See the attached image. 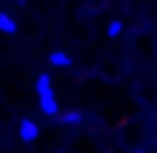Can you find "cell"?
Wrapping results in <instances>:
<instances>
[{
	"mask_svg": "<svg viewBox=\"0 0 157 153\" xmlns=\"http://www.w3.org/2000/svg\"><path fill=\"white\" fill-rule=\"evenodd\" d=\"M36 92L40 96V109L44 115H58L60 107H58L56 96H54V88H52V78L48 74H42L36 80Z\"/></svg>",
	"mask_w": 157,
	"mask_h": 153,
	"instance_id": "obj_1",
	"label": "cell"
},
{
	"mask_svg": "<svg viewBox=\"0 0 157 153\" xmlns=\"http://www.w3.org/2000/svg\"><path fill=\"white\" fill-rule=\"evenodd\" d=\"M18 135H20L22 141L30 143V141H34V139H38L40 129L32 119H22V121H20V127H18Z\"/></svg>",
	"mask_w": 157,
	"mask_h": 153,
	"instance_id": "obj_2",
	"label": "cell"
},
{
	"mask_svg": "<svg viewBox=\"0 0 157 153\" xmlns=\"http://www.w3.org/2000/svg\"><path fill=\"white\" fill-rule=\"evenodd\" d=\"M60 121L66 123V125H78V123L84 121V113L80 109H70V111H64L60 115Z\"/></svg>",
	"mask_w": 157,
	"mask_h": 153,
	"instance_id": "obj_3",
	"label": "cell"
},
{
	"mask_svg": "<svg viewBox=\"0 0 157 153\" xmlns=\"http://www.w3.org/2000/svg\"><path fill=\"white\" fill-rule=\"evenodd\" d=\"M50 64H52V66H56V68H66V66L72 64V58H70L66 52L56 50V52H52V54H50Z\"/></svg>",
	"mask_w": 157,
	"mask_h": 153,
	"instance_id": "obj_4",
	"label": "cell"
},
{
	"mask_svg": "<svg viewBox=\"0 0 157 153\" xmlns=\"http://www.w3.org/2000/svg\"><path fill=\"white\" fill-rule=\"evenodd\" d=\"M16 22L14 18H12L10 14H6V12H0V32H4V34H14L16 32Z\"/></svg>",
	"mask_w": 157,
	"mask_h": 153,
	"instance_id": "obj_5",
	"label": "cell"
},
{
	"mask_svg": "<svg viewBox=\"0 0 157 153\" xmlns=\"http://www.w3.org/2000/svg\"><path fill=\"white\" fill-rule=\"evenodd\" d=\"M123 30V24L119 22V20H113V22H109V26H107V36L109 38H115V36H119Z\"/></svg>",
	"mask_w": 157,
	"mask_h": 153,
	"instance_id": "obj_6",
	"label": "cell"
},
{
	"mask_svg": "<svg viewBox=\"0 0 157 153\" xmlns=\"http://www.w3.org/2000/svg\"><path fill=\"white\" fill-rule=\"evenodd\" d=\"M16 4H20V6H22V4H26V0H16Z\"/></svg>",
	"mask_w": 157,
	"mask_h": 153,
	"instance_id": "obj_7",
	"label": "cell"
},
{
	"mask_svg": "<svg viewBox=\"0 0 157 153\" xmlns=\"http://www.w3.org/2000/svg\"><path fill=\"white\" fill-rule=\"evenodd\" d=\"M133 153H145V151H143V149H135Z\"/></svg>",
	"mask_w": 157,
	"mask_h": 153,
	"instance_id": "obj_8",
	"label": "cell"
},
{
	"mask_svg": "<svg viewBox=\"0 0 157 153\" xmlns=\"http://www.w3.org/2000/svg\"><path fill=\"white\" fill-rule=\"evenodd\" d=\"M155 151H157V143H155Z\"/></svg>",
	"mask_w": 157,
	"mask_h": 153,
	"instance_id": "obj_9",
	"label": "cell"
}]
</instances>
